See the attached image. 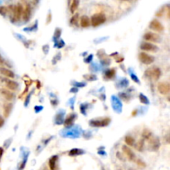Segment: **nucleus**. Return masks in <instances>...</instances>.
Segmentation results:
<instances>
[{
    "label": "nucleus",
    "mask_w": 170,
    "mask_h": 170,
    "mask_svg": "<svg viewBox=\"0 0 170 170\" xmlns=\"http://www.w3.org/2000/svg\"><path fill=\"white\" fill-rule=\"evenodd\" d=\"M137 163H138V164L139 165L140 167H144V165H145L144 163H142V162H141V160H139V159H138Z\"/></svg>",
    "instance_id": "obj_28"
},
{
    "label": "nucleus",
    "mask_w": 170,
    "mask_h": 170,
    "mask_svg": "<svg viewBox=\"0 0 170 170\" xmlns=\"http://www.w3.org/2000/svg\"><path fill=\"white\" fill-rule=\"evenodd\" d=\"M2 154H3V149H2V148H0V159H1Z\"/></svg>",
    "instance_id": "obj_30"
},
{
    "label": "nucleus",
    "mask_w": 170,
    "mask_h": 170,
    "mask_svg": "<svg viewBox=\"0 0 170 170\" xmlns=\"http://www.w3.org/2000/svg\"><path fill=\"white\" fill-rule=\"evenodd\" d=\"M0 93L8 100H12L13 99V97H14L13 93H12L11 91H8L6 89H1L0 90Z\"/></svg>",
    "instance_id": "obj_13"
},
{
    "label": "nucleus",
    "mask_w": 170,
    "mask_h": 170,
    "mask_svg": "<svg viewBox=\"0 0 170 170\" xmlns=\"http://www.w3.org/2000/svg\"><path fill=\"white\" fill-rule=\"evenodd\" d=\"M77 18H78V14H76V15H74V16L71 17V24H75L76 22H77Z\"/></svg>",
    "instance_id": "obj_26"
},
{
    "label": "nucleus",
    "mask_w": 170,
    "mask_h": 170,
    "mask_svg": "<svg viewBox=\"0 0 170 170\" xmlns=\"http://www.w3.org/2000/svg\"><path fill=\"white\" fill-rule=\"evenodd\" d=\"M158 91L162 95H168L170 91V85L167 82H163L158 84Z\"/></svg>",
    "instance_id": "obj_5"
},
{
    "label": "nucleus",
    "mask_w": 170,
    "mask_h": 170,
    "mask_svg": "<svg viewBox=\"0 0 170 170\" xmlns=\"http://www.w3.org/2000/svg\"><path fill=\"white\" fill-rule=\"evenodd\" d=\"M145 76L149 79L151 78L153 80H158L161 76V71L158 67H153L145 71Z\"/></svg>",
    "instance_id": "obj_2"
},
{
    "label": "nucleus",
    "mask_w": 170,
    "mask_h": 170,
    "mask_svg": "<svg viewBox=\"0 0 170 170\" xmlns=\"http://www.w3.org/2000/svg\"><path fill=\"white\" fill-rule=\"evenodd\" d=\"M6 86L10 91H16L18 88V84L13 80H8L6 81Z\"/></svg>",
    "instance_id": "obj_14"
},
{
    "label": "nucleus",
    "mask_w": 170,
    "mask_h": 170,
    "mask_svg": "<svg viewBox=\"0 0 170 170\" xmlns=\"http://www.w3.org/2000/svg\"><path fill=\"white\" fill-rule=\"evenodd\" d=\"M122 149H123V152L125 154L127 157H128V159H130V160H134L135 159V155L134 154V152L132 151L130 148H129L128 146L126 145H124L123 147H122Z\"/></svg>",
    "instance_id": "obj_10"
},
{
    "label": "nucleus",
    "mask_w": 170,
    "mask_h": 170,
    "mask_svg": "<svg viewBox=\"0 0 170 170\" xmlns=\"http://www.w3.org/2000/svg\"><path fill=\"white\" fill-rule=\"evenodd\" d=\"M115 69H110V70H108L105 73V76L107 78H112V77L115 76Z\"/></svg>",
    "instance_id": "obj_21"
},
{
    "label": "nucleus",
    "mask_w": 170,
    "mask_h": 170,
    "mask_svg": "<svg viewBox=\"0 0 170 170\" xmlns=\"http://www.w3.org/2000/svg\"><path fill=\"white\" fill-rule=\"evenodd\" d=\"M44 170H47V169H44Z\"/></svg>",
    "instance_id": "obj_31"
},
{
    "label": "nucleus",
    "mask_w": 170,
    "mask_h": 170,
    "mask_svg": "<svg viewBox=\"0 0 170 170\" xmlns=\"http://www.w3.org/2000/svg\"><path fill=\"white\" fill-rule=\"evenodd\" d=\"M143 148H144V140H139L137 144V149L139 151H142Z\"/></svg>",
    "instance_id": "obj_23"
},
{
    "label": "nucleus",
    "mask_w": 170,
    "mask_h": 170,
    "mask_svg": "<svg viewBox=\"0 0 170 170\" xmlns=\"http://www.w3.org/2000/svg\"><path fill=\"white\" fill-rule=\"evenodd\" d=\"M58 157L56 155L52 156L51 159H49V162H48V164H49L50 170H56V161H57Z\"/></svg>",
    "instance_id": "obj_16"
},
{
    "label": "nucleus",
    "mask_w": 170,
    "mask_h": 170,
    "mask_svg": "<svg viewBox=\"0 0 170 170\" xmlns=\"http://www.w3.org/2000/svg\"><path fill=\"white\" fill-rule=\"evenodd\" d=\"M149 28H151L152 30L155 31V32H158V33L163 32L164 29L163 24L159 22V20H157V19L152 20V22L149 23Z\"/></svg>",
    "instance_id": "obj_6"
},
{
    "label": "nucleus",
    "mask_w": 170,
    "mask_h": 170,
    "mask_svg": "<svg viewBox=\"0 0 170 170\" xmlns=\"http://www.w3.org/2000/svg\"><path fill=\"white\" fill-rule=\"evenodd\" d=\"M139 59L140 60V61L144 63V64H146V65H150L152 64L154 61V57L153 56L148 55L145 52H140L139 55Z\"/></svg>",
    "instance_id": "obj_4"
},
{
    "label": "nucleus",
    "mask_w": 170,
    "mask_h": 170,
    "mask_svg": "<svg viewBox=\"0 0 170 170\" xmlns=\"http://www.w3.org/2000/svg\"><path fill=\"white\" fill-rule=\"evenodd\" d=\"M139 98H140V101L144 103V104H148V99L145 97V96H144L143 95H140V96H139Z\"/></svg>",
    "instance_id": "obj_25"
},
{
    "label": "nucleus",
    "mask_w": 170,
    "mask_h": 170,
    "mask_svg": "<svg viewBox=\"0 0 170 170\" xmlns=\"http://www.w3.org/2000/svg\"><path fill=\"white\" fill-rule=\"evenodd\" d=\"M125 141L127 145L129 146H134V139L130 136V135H127L125 138Z\"/></svg>",
    "instance_id": "obj_18"
},
{
    "label": "nucleus",
    "mask_w": 170,
    "mask_h": 170,
    "mask_svg": "<svg viewBox=\"0 0 170 170\" xmlns=\"http://www.w3.org/2000/svg\"><path fill=\"white\" fill-rule=\"evenodd\" d=\"M105 19H106L105 16L103 13H96L91 17L90 21H91V24L93 27H98L105 22Z\"/></svg>",
    "instance_id": "obj_1"
},
{
    "label": "nucleus",
    "mask_w": 170,
    "mask_h": 170,
    "mask_svg": "<svg viewBox=\"0 0 170 170\" xmlns=\"http://www.w3.org/2000/svg\"><path fill=\"white\" fill-rule=\"evenodd\" d=\"M78 5H79V2H78V1L74 0V1L71 2V6H70V10H71V12L72 13H74L75 12L77 11Z\"/></svg>",
    "instance_id": "obj_19"
},
{
    "label": "nucleus",
    "mask_w": 170,
    "mask_h": 170,
    "mask_svg": "<svg viewBox=\"0 0 170 170\" xmlns=\"http://www.w3.org/2000/svg\"><path fill=\"white\" fill-rule=\"evenodd\" d=\"M143 137L144 138V139H149L150 137H151V132L148 131V130H144V131L143 132Z\"/></svg>",
    "instance_id": "obj_22"
},
{
    "label": "nucleus",
    "mask_w": 170,
    "mask_h": 170,
    "mask_svg": "<svg viewBox=\"0 0 170 170\" xmlns=\"http://www.w3.org/2000/svg\"><path fill=\"white\" fill-rule=\"evenodd\" d=\"M0 73L6 77L11 78V79L14 78V73H13V71H12L11 70H9L8 68H5V67H0Z\"/></svg>",
    "instance_id": "obj_12"
},
{
    "label": "nucleus",
    "mask_w": 170,
    "mask_h": 170,
    "mask_svg": "<svg viewBox=\"0 0 170 170\" xmlns=\"http://www.w3.org/2000/svg\"><path fill=\"white\" fill-rule=\"evenodd\" d=\"M12 104H7L4 105L3 107V113H4V116L5 117H8L9 114L11 113L12 110Z\"/></svg>",
    "instance_id": "obj_17"
},
{
    "label": "nucleus",
    "mask_w": 170,
    "mask_h": 170,
    "mask_svg": "<svg viewBox=\"0 0 170 170\" xmlns=\"http://www.w3.org/2000/svg\"><path fill=\"white\" fill-rule=\"evenodd\" d=\"M74 119H75V115H69V116L66 118V121H65V125H70L71 123L73 122Z\"/></svg>",
    "instance_id": "obj_20"
},
{
    "label": "nucleus",
    "mask_w": 170,
    "mask_h": 170,
    "mask_svg": "<svg viewBox=\"0 0 170 170\" xmlns=\"http://www.w3.org/2000/svg\"><path fill=\"white\" fill-rule=\"evenodd\" d=\"M3 63H4V60H3V57L0 56V65H3Z\"/></svg>",
    "instance_id": "obj_29"
},
{
    "label": "nucleus",
    "mask_w": 170,
    "mask_h": 170,
    "mask_svg": "<svg viewBox=\"0 0 170 170\" xmlns=\"http://www.w3.org/2000/svg\"><path fill=\"white\" fill-rule=\"evenodd\" d=\"M144 40H146V41L150 42V43L151 42H159V40H160V38H159V35H157V34H155L154 33H151V32H148V33H145L144 36Z\"/></svg>",
    "instance_id": "obj_7"
},
{
    "label": "nucleus",
    "mask_w": 170,
    "mask_h": 170,
    "mask_svg": "<svg viewBox=\"0 0 170 170\" xmlns=\"http://www.w3.org/2000/svg\"><path fill=\"white\" fill-rule=\"evenodd\" d=\"M7 8L4 7V6H1L0 7V14L1 15H5L6 13H7Z\"/></svg>",
    "instance_id": "obj_24"
},
{
    "label": "nucleus",
    "mask_w": 170,
    "mask_h": 170,
    "mask_svg": "<svg viewBox=\"0 0 170 170\" xmlns=\"http://www.w3.org/2000/svg\"><path fill=\"white\" fill-rule=\"evenodd\" d=\"M3 124H4V120H3V118L2 116H0V127L3 126Z\"/></svg>",
    "instance_id": "obj_27"
},
{
    "label": "nucleus",
    "mask_w": 170,
    "mask_h": 170,
    "mask_svg": "<svg viewBox=\"0 0 170 170\" xmlns=\"http://www.w3.org/2000/svg\"><path fill=\"white\" fill-rule=\"evenodd\" d=\"M80 23H81V26L82 28H88L90 25H91V21H90V18L87 16H82L81 17V20H80Z\"/></svg>",
    "instance_id": "obj_15"
},
{
    "label": "nucleus",
    "mask_w": 170,
    "mask_h": 170,
    "mask_svg": "<svg viewBox=\"0 0 170 170\" xmlns=\"http://www.w3.org/2000/svg\"><path fill=\"white\" fill-rule=\"evenodd\" d=\"M31 13H32V9H31V6L30 4H27L25 6V8H23V12H22V18L25 22H28L31 17Z\"/></svg>",
    "instance_id": "obj_9"
},
{
    "label": "nucleus",
    "mask_w": 170,
    "mask_h": 170,
    "mask_svg": "<svg viewBox=\"0 0 170 170\" xmlns=\"http://www.w3.org/2000/svg\"><path fill=\"white\" fill-rule=\"evenodd\" d=\"M140 48L143 51L150 52H156L158 50L157 47L155 45H154L153 43H150V42H144V43L141 44Z\"/></svg>",
    "instance_id": "obj_8"
},
{
    "label": "nucleus",
    "mask_w": 170,
    "mask_h": 170,
    "mask_svg": "<svg viewBox=\"0 0 170 170\" xmlns=\"http://www.w3.org/2000/svg\"><path fill=\"white\" fill-rule=\"evenodd\" d=\"M12 11H13V19H15L16 21H18L22 17L23 7L22 4L17 3L16 5L13 6Z\"/></svg>",
    "instance_id": "obj_3"
},
{
    "label": "nucleus",
    "mask_w": 170,
    "mask_h": 170,
    "mask_svg": "<svg viewBox=\"0 0 170 170\" xmlns=\"http://www.w3.org/2000/svg\"><path fill=\"white\" fill-rule=\"evenodd\" d=\"M110 123V119H105L102 121H94L91 122V124L93 125V126H99V127H103L107 125L108 124Z\"/></svg>",
    "instance_id": "obj_11"
}]
</instances>
